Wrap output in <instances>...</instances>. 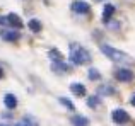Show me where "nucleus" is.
I'll use <instances>...</instances> for the list:
<instances>
[{"label":"nucleus","mask_w":135,"mask_h":126,"mask_svg":"<svg viewBox=\"0 0 135 126\" xmlns=\"http://www.w3.org/2000/svg\"><path fill=\"white\" fill-rule=\"evenodd\" d=\"M69 60L74 65H89L92 61L91 53L79 43H70L69 46Z\"/></svg>","instance_id":"f257e3e1"},{"label":"nucleus","mask_w":135,"mask_h":126,"mask_svg":"<svg viewBox=\"0 0 135 126\" xmlns=\"http://www.w3.org/2000/svg\"><path fill=\"white\" fill-rule=\"evenodd\" d=\"M101 51H103V55H106V56H108L111 61L128 60V55H127V53H123L122 50H116V48L109 46V44H103V46H101Z\"/></svg>","instance_id":"f03ea898"},{"label":"nucleus","mask_w":135,"mask_h":126,"mask_svg":"<svg viewBox=\"0 0 135 126\" xmlns=\"http://www.w3.org/2000/svg\"><path fill=\"white\" fill-rule=\"evenodd\" d=\"M111 121L115 124H125L130 121V114L125 109H115L111 111Z\"/></svg>","instance_id":"7ed1b4c3"},{"label":"nucleus","mask_w":135,"mask_h":126,"mask_svg":"<svg viewBox=\"0 0 135 126\" xmlns=\"http://www.w3.org/2000/svg\"><path fill=\"white\" fill-rule=\"evenodd\" d=\"M115 78L118 80V82H132V80L135 78V73L132 72V70L128 68H118L115 72Z\"/></svg>","instance_id":"20e7f679"},{"label":"nucleus","mask_w":135,"mask_h":126,"mask_svg":"<svg viewBox=\"0 0 135 126\" xmlns=\"http://www.w3.org/2000/svg\"><path fill=\"white\" fill-rule=\"evenodd\" d=\"M70 9L75 14H89L91 12V5L87 2H84V0H75V2H72Z\"/></svg>","instance_id":"39448f33"},{"label":"nucleus","mask_w":135,"mask_h":126,"mask_svg":"<svg viewBox=\"0 0 135 126\" xmlns=\"http://www.w3.org/2000/svg\"><path fill=\"white\" fill-rule=\"evenodd\" d=\"M51 70L55 73H69L70 72V65L65 63L63 60H55L51 63Z\"/></svg>","instance_id":"423d86ee"},{"label":"nucleus","mask_w":135,"mask_h":126,"mask_svg":"<svg viewBox=\"0 0 135 126\" xmlns=\"http://www.w3.org/2000/svg\"><path fill=\"white\" fill-rule=\"evenodd\" d=\"M0 38H2L3 41H9V43H16V41H19L21 34L17 33V31H7V29H2V31H0Z\"/></svg>","instance_id":"0eeeda50"},{"label":"nucleus","mask_w":135,"mask_h":126,"mask_svg":"<svg viewBox=\"0 0 135 126\" xmlns=\"http://www.w3.org/2000/svg\"><path fill=\"white\" fill-rule=\"evenodd\" d=\"M7 20H9V24H10L12 27H16V29H22V26H24L22 19H21L17 14H14V12L7 14Z\"/></svg>","instance_id":"6e6552de"},{"label":"nucleus","mask_w":135,"mask_h":126,"mask_svg":"<svg viewBox=\"0 0 135 126\" xmlns=\"http://www.w3.org/2000/svg\"><path fill=\"white\" fill-rule=\"evenodd\" d=\"M70 92L77 97H84L86 96V87H84V83L74 82V83H70Z\"/></svg>","instance_id":"1a4fd4ad"},{"label":"nucleus","mask_w":135,"mask_h":126,"mask_svg":"<svg viewBox=\"0 0 135 126\" xmlns=\"http://www.w3.org/2000/svg\"><path fill=\"white\" fill-rule=\"evenodd\" d=\"M3 104L7 109H16L17 107V97L14 94H5L3 96Z\"/></svg>","instance_id":"9d476101"},{"label":"nucleus","mask_w":135,"mask_h":126,"mask_svg":"<svg viewBox=\"0 0 135 126\" xmlns=\"http://www.w3.org/2000/svg\"><path fill=\"white\" fill-rule=\"evenodd\" d=\"M70 123L74 126H89V119L86 116H80V114H74L70 118Z\"/></svg>","instance_id":"9b49d317"},{"label":"nucleus","mask_w":135,"mask_h":126,"mask_svg":"<svg viewBox=\"0 0 135 126\" xmlns=\"http://www.w3.org/2000/svg\"><path fill=\"white\" fill-rule=\"evenodd\" d=\"M16 126H40V123H38V119L33 118V116H24L21 121L16 123Z\"/></svg>","instance_id":"f8f14e48"},{"label":"nucleus","mask_w":135,"mask_h":126,"mask_svg":"<svg viewBox=\"0 0 135 126\" xmlns=\"http://www.w3.org/2000/svg\"><path fill=\"white\" fill-rule=\"evenodd\" d=\"M115 5H111V3H106L104 9H103V20L104 22H109V19L113 17V14H115Z\"/></svg>","instance_id":"ddd939ff"},{"label":"nucleus","mask_w":135,"mask_h":126,"mask_svg":"<svg viewBox=\"0 0 135 126\" xmlns=\"http://www.w3.org/2000/svg\"><path fill=\"white\" fill-rule=\"evenodd\" d=\"M27 26H29V29L33 31V33H40V31L43 29V24H41L40 19H29Z\"/></svg>","instance_id":"4468645a"},{"label":"nucleus","mask_w":135,"mask_h":126,"mask_svg":"<svg viewBox=\"0 0 135 126\" xmlns=\"http://www.w3.org/2000/svg\"><path fill=\"white\" fill-rule=\"evenodd\" d=\"M58 101H60V104H63L69 111H75V106H74V102L70 99H67V97H60Z\"/></svg>","instance_id":"2eb2a0df"},{"label":"nucleus","mask_w":135,"mask_h":126,"mask_svg":"<svg viewBox=\"0 0 135 126\" xmlns=\"http://www.w3.org/2000/svg\"><path fill=\"white\" fill-rule=\"evenodd\" d=\"M87 77H89V80H99V78H101V73H99V70L91 68L89 73H87Z\"/></svg>","instance_id":"dca6fc26"},{"label":"nucleus","mask_w":135,"mask_h":126,"mask_svg":"<svg viewBox=\"0 0 135 126\" xmlns=\"http://www.w3.org/2000/svg\"><path fill=\"white\" fill-rule=\"evenodd\" d=\"M48 55H50V58H51L53 61H55V60H62V53H60L58 50H55V48H53V50H50Z\"/></svg>","instance_id":"f3484780"},{"label":"nucleus","mask_w":135,"mask_h":126,"mask_svg":"<svg viewBox=\"0 0 135 126\" xmlns=\"http://www.w3.org/2000/svg\"><path fill=\"white\" fill-rule=\"evenodd\" d=\"M87 104H89V107H92V109H94L96 106H99V97H98V96H91L89 99H87Z\"/></svg>","instance_id":"a211bd4d"},{"label":"nucleus","mask_w":135,"mask_h":126,"mask_svg":"<svg viewBox=\"0 0 135 126\" xmlns=\"http://www.w3.org/2000/svg\"><path fill=\"white\" fill-rule=\"evenodd\" d=\"M101 92L103 94H115V89H113V87H103Z\"/></svg>","instance_id":"6ab92c4d"},{"label":"nucleus","mask_w":135,"mask_h":126,"mask_svg":"<svg viewBox=\"0 0 135 126\" xmlns=\"http://www.w3.org/2000/svg\"><path fill=\"white\" fill-rule=\"evenodd\" d=\"M0 24H9V20H7V17H0Z\"/></svg>","instance_id":"aec40b11"},{"label":"nucleus","mask_w":135,"mask_h":126,"mask_svg":"<svg viewBox=\"0 0 135 126\" xmlns=\"http://www.w3.org/2000/svg\"><path fill=\"white\" fill-rule=\"evenodd\" d=\"M130 104H132V106L135 107V92H133V96L130 97Z\"/></svg>","instance_id":"412c9836"},{"label":"nucleus","mask_w":135,"mask_h":126,"mask_svg":"<svg viewBox=\"0 0 135 126\" xmlns=\"http://www.w3.org/2000/svg\"><path fill=\"white\" fill-rule=\"evenodd\" d=\"M0 78H3V70L0 68Z\"/></svg>","instance_id":"4be33fe9"},{"label":"nucleus","mask_w":135,"mask_h":126,"mask_svg":"<svg viewBox=\"0 0 135 126\" xmlns=\"http://www.w3.org/2000/svg\"><path fill=\"white\" fill-rule=\"evenodd\" d=\"M0 126H9V124H0Z\"/></svg>","instance_id":"5701e85b"},{"label":"nucleus","mask_w":135,"mask_h":126,"mask_svg":"<svg viewBox=\"0 0 135 126\" xmlns=\"http://www.w3.org/2000/svg\"><path fill=\"white\" fill-rule=\"evenodd\" d=\"M96 2H103V0H96Z\"/></svg>","instance_id":"b1692460"}]
</instances>
